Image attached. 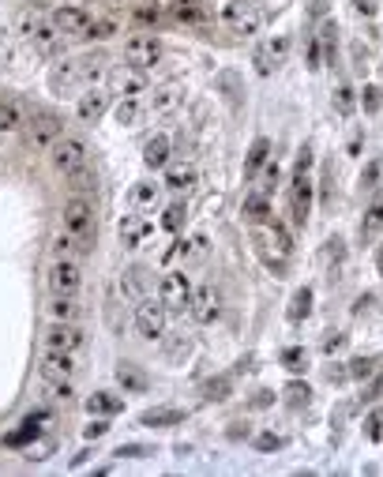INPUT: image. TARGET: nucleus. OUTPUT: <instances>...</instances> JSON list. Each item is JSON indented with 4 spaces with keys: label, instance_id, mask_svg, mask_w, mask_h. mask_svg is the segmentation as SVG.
I'll return each mask as SVG.
<instances>
[{
    "label": "nucleus",
    "instance_id": "603ef678",
    "mask_svg": "<svg viewBox=\"0 0 383 477\" xmlns=\"http://www.w3.org/2000/svg\"><path fill=\"white\" fill-rule=\"evenodd\" d=\"M147 455H154L147 444H124L121 451H117V459H147Z\"/></svg>",
    "mask_w": 383,
    "mask_h": 477
},
{
    "label": "nucleus",
    "instance_id": "4c0bfd02",
    "mask_svg": "<svg viewBox=\"0 0 383 477\" xmlns=\"http://www.w3.org/2000/svg\"><path fill=\"white\" fill-rule=\"evenodd\" d=\"M230 391H233V380L230 376H218V380H210L207 387H203V395H207L210 402H226Z\"/></svg>",
    "mask_w": 383,
    "mask_h": 477
},
{
    "label": "nucleus",
    "instance_id": "c03bdc74",
    "mask_svg": "<svg viewBox=\"0 0 383 477\" xmlns=\"http://www.w3.org/2000/svg\"><path fill=\"white\" fill-rule=\"evenodd\" d=\"M308 399H312V391L305 387V383H289V387H286V402L289 406H308Z\"/></svg>",
    "mask_w": 383,
    "mask_h": 477
},
{
    "label": "nucleus",
    "instance_id": "2f4dec72",
    "mask_svg": "<svg viewBox=\"0 0 383 477\" xmlns=\"http://www.w3.org/2000/svg\"><path fill=\"white\" fill-rule=\"evenodd\" d=\"M203 256H207V233H195V237H188V241L180 245V259L184 263H195Z\"/></svg>",
    "mask_w": 383,
    "mask_h": 477
},
{
    "label": "nucleus",
    "instance_id": "ddd939ff",
    "mask_svg": "<svg viewBox=\"0 0 383 477\" xmlns=\"http://www.w3.org/2000/svg\"><path fill=\"white\" fill-rule=\"evenodd\" d=\"M42 342H45V350H60V353H75V350H83V335L68 323V320H57L45 335H42Z\"/></svg>",
    "mask_w": 383,
    "mask_h": 477
},
{
    "label": "nucleus",
    "instance_id": "5fc2aeb1",
    "mask_svg": "<svg viewBox=\"0 0 383 477\" xmlns=\"http://www.w3.org/2000/svg\"><path fill=\"white\" fill-rule=\"evenodd\" d=\"M184 353H188V342H184V338H173V342H169V350H166L169 361H180Z\"/></svg>",
    "mask_w": 383,
    "mask_h": 477
},
{
    "label": "nucleus",
    "instance_id": "0e129e2a",
    "mask_svg": "<svg viewBox=\"0 0 383 477\" xmlns=\"http://www.w3.org/2000/svg\"><path fill=\"white\" fill-rule=\"evenodd\" d=\"M376 271H379V278H383V245L376 248Z\"/></svg>",
    "mask_w": 383,
    "mask_h": 477
},
{
    "label": "nucleus",
    "instance_id": "72a5a7b5",
    "mask_svg": "<svg viewBox=\"0 0 383 477\" xmlns=\"http://www.w3.org/2000/svg\"><path fill=\"white\" fill-rule=\"evenodd\" d=\"M49 316L53 320H75V301L72 297H64V294H53V304H49Z\"/></svg>",
    "mask_w": 383,
    "mask_h": 477
},
{
    "label": "nucleus",
    "instance_id": "49530a36",
    "mask_svg": "<svg viewBox=\"0 0 383 477\" xmlns=\"http://www.w3.org/2000/svg\"><path fill=\"white\" fill-rule=\"evenodd\" d=\"M256 447H259V451H279V447H286V436H279V432H259L256 436Z\"/></svg>",
    "mask_w": 383,
    "mask_h": 477
},
{
    "label": "nucleus",
    "instance_id": "bf43d9fd",
    "mask_svg": "<svg viewBox=\"0 0 383 477\" xmlns=\"http://www.w3.org/2000/svg\"><path fill=\"white\" fill-rule=\"evenodd\" d=\"M353 8H357L361 16H376V0H353Z\"/></svg>",
    "mask_w": 383,
    "mask_h": 477
},
{
    "label": "nucleus",
    "instance_id": "3c124183",
    "mask_svg": "<svg viewBox=\"0 0 383 477\" xmlns=\"http://www.w3.org/2000/svg\"><path fill=\"white\" fill-rule=\"evenodd\" d=\"M274 184H279V162H267V169H263V184H259V192H263V195H271V192H274Z\"/></svg>",
    "mask_w": 383,
    "mask_h": 477
},
{
    "label": "nucleus",
    "instance_id": "58836bf2",
    "mask_svg": "<svg viewBox=\"0 0 383 477\" xmlns=\"http://www.w3.org/2000/svg\"><path fill=\"white\" fill-rule=\"evenodd\" d=\"M282 365L289 368V373H305V368H308V353L301 346H289V350H282Z\"/></svg>",
    "mask_w": 383,
    "mask_h": 477
},
{
    "label": "nucleus",
    "instance_id": "37998d69",
    "mask_svg": "<svg viewBox=\"0 0 383 477\" xmlns=\"http://www.w3.org/2000/svg\"><path fill=\"white\" fill-rule=\"evenodd\" d=\"M372 373H376V361H372V357H353V361H350V376H353V380H368Z\"/></svg>",
    "mask_w": 383,
    "mask_h": 477
},
{
    "label": "nucleus",
    "instance_id": "6e6552de",
    "mask_svg": "<svg viewBox=\"0 0 383 477\" xmlns=\"http://www.w3.org/2000/svg\"><path fill=\"white\" fill-rule=\"evenodd\" d=\"M49 151H53V166H57L60 173H72V169L87 166V143L79 136H60Z\"/></svg>",
    "mask_w": 383,
    "mask_h": 477
},
{
    "label": "nucleus",
    "instance_id": "39448f33",
    "mask_svg": "<svg viewBox=\"0 0 383 477\" xmlns=\"http://www.w3.org/2000/svg\"><path fill=\"white\" fill-rule=\"evenodd\" d=\"M192 282H188V274L184 271H177V274H166L162 278V286H158V301L166 304L169 312H184L192 304Z\"/></svg>",
    "mask_w": 383,
    "mask_h": 477
},
{
    "label": "nucleus",
    "instance_id": "7ed1b4c3",
    "mask_svg": "<svg viewBox=\"0 0 383 477\" xmlns=\"http://www.w3.org/2000/svg\"><path fill=\"white\" fill-rule=\"evenodd\" d=\"M102 64H105V60H95V57L60 64V68H53L49 87H53V90H64V87H75V83H95V79H102V72H105Z\"/></svg>",
    "mask_w": 383,
    "mask_h": 477
},
{
    "label": "nucleus",
    "instance_id": "a19ab883",
    "mask_svg": "<svg viewBox=\"0 0 383 477\" xmlns=\"http://www.w3.org/2000/svg\"><path fill=\"white\" fill-rule=\"evenodd\" d=\"M131 203L136 207H154L158 203V184H136V188H131Z\"/></svg>",
    "mask_w": 383,
    "mask_h": 477
},
{
    "label": "nucleus",
    "instance_id": "1a4fd4ad",
    "mask_svg": "<svg viewBox=\"0 0 383 477\" xmlns=\"http://www.w3.org/2000/svg\"><path fill=\"white\" fill-rule=\"evenodd\" d=\"M49 19H53V26H57L60 34H68V38H87L90 31H95V19H90L83 8H72V4L53 8Z\"/></svg>",
    "mask_w": 383,
    "mask_h": 477
},
{
    "label": "nucleus",
    "instance_id": "7c9ffc66",
    "mask_svg": "<svg viewBox=\"0 0 383 477\" xmlns=\"http://www.w3.org/2000/svg\"><path fill=\"white\" fill-rule=\"evenodd\" d=\"M383 230V188L376 192V200H372V207H368V218H365V226H361V233L365 237H372V233H379Z\"/></svg>",
    "mask_w": 383,
    "mask_h": 477
},
{
    "label": "nucleus",
    "instance_id": "b1692460",
    "mask_svg": "<svg viewBox=\"0 0 383 477\" xmlns=\"http://www.w3.org/2000/svg\"><path fill=\"white\" fill-rule=\"evenodd\" d=\"M184 414L173 406H158V409H147V414L139 417V425H147V429H166V425H180Z\"/></svg>",
    "mask_w": 383,
    "mask_h": 477
},
{
    "label": "nucleus",
    "instance_id": "4d7b16f0",
    "mask_svg": "<svg viewBox=\"0 0 383 477\" xmlns=\"http://www.w3.org/2000/svg\"><path fill=\"white\" fill-rule=\"evenodd\" d=\"M105 429H109L105 421H90V425L83 429V436H87V440H98V436H105Z\"/></svg>",
    "mask_w": 383,
    "mask_h": 477
},
{
    "label": "nucleus",
    "instance_id": "412c9836",
    "mask_svg": "<svg viewBox=\"0 0 383 477\" xmlns=\"http://www.w3.org/2000/svg\"><path fill=\"white\" fill-rule=\"evenodd\" d=\"M90 248H95L90 241H83V237H75V233L64 230L57 237V245H53V256H57V259H75V256H83V252H90Z\"/></svg>",
    "mask_w": 383,
    "mask_h": 477
},
{
    "label": "nucleus",
    "instance_id": "f8f14e48",
    "mask_svg": "<svg viewBox=\"0 0 383 477\" xmlns=\"http://www.w3.org/2000/svg\"><path fill=\"white\" fill-rule=\"evenodd\" d=\"M83 286V271H79L75 259H57L49 271V289L53 294H64V297H75V289Z\"/></svg>",
    "mask_w": 383,
    "mask_h": 477
},
{
    "label": "nucleus",
    "instance_id": "2eb2a0df",
    "mask_svg": "<svg viewBox=\"0 0 383 477\" xmlns=\"http://www.w3.org/2000/svg\"><path fill=\"white\" fill-rule=\"evenodd\" d=\"M218 309H222V301H218V294H215V286H200V289L192 294L188 312H192L195 323H210V320L218 316Z\"/></svg>",
    "mask_w": 383,
    "mask_h": 477
},
{
    "label": "nucleus",
    "instance_id": "ea45409f",
    "mask_svg": "<svg viewBox=\"0 0 383 477\" xmlns=\"http://www.w3.org/2000/svg\"><path fill=\"white\" fill-rule=\"evenodd\" d=\"M192 181H195V169L192 166H173V169H169V177H166L169 188H188Z\"/></svg>",
    "mask_w": 383,
    "mask_h": 477
},
{
    "label": "nucleus",
    "instance_id": "a878e982",
    "mask_svg": "<svg viewBox=\"0 0 383 477\" xmlns=\"http://www.w3.org/2000/svg\"><path fill=\"white\" fill-rule=\"evenodd\" d=\"M117 380H121V387H124V391H131V395H143V391L151 387L147 373H139L136 365H117Z\"/></svg>",
    "mask_w": 383,
    "mask_h": 477
},
{
    "label": "nucleus",
    "instance_id": "864d4df0",
    "mask_svg": "<svg viewBox=\"0 0 383 477\" xmlns=\"http://www.w3.org/2000/svg\"><path fill=\"white\" fill-rule=\"evenodd\" d=\"M218 83L226 87V98H230V105H237V102H241V95H237V75H233V72H222V75H218Z\"/></svg>",
    "mask_w": 383,
    "mask_h": 477
},
{
    "label": "nucleus",
    "instance_id": "20e7f679",
    "mask_svg": "<svg viewBox=\"0 0 383 477\" xmlns=\"http://www.w3.org/2000/svg\"><path fill=\"white\" fill-rule=\"evenodd\" d=\"M222 23L237 34H256L263 26V11L256 4H248V0H230V4L222 8Z\"/></svg>",
    "mask_w": 383,
    "mask_h": 477
},
{
    "label": "nucleus",
    "instance_id": "4be33fe9",
    "mask_svg": "<svg viewBox=\"0 0 383 477\" xmlns=\"http://www.w3.org/2000/svg\"><path fill=\"white\" fill-rule=\"evenodd\" d=\"M267 162H271V139H256L252 147H248V158H244V177H256L259 169H267Z\"/></svg>",
    "mask_w": 383,
    "mask_h": 477
},
{
    "label": "nucleus",
    "instance_id": "bb28decb",
    "mask_svg": "<svg viewBox=\"0 0 383 477\" xmlns=\"http://www.w3.org/2000/svg\"><path fill=\"white\" fill-rule=\"evenodd\" d=\"M151 233V226L143 222L139 215H124V222H121V241L128 245V248H139V241Z\"/></svg>",
    "mask_w": 383,
    "mask_h": 477
},
{
    "label": "nucleus",
    "instance_id": "052dcab7",
    "mask_svg": "<svg viewBox=\"0 0 383 477\" xmlns=\"http://www.w3.org/2000/svg\"><path fill=\"white\" fill-rule=\"evenodd\" d=\"M308 68H312V72L323 68V64H320V42H312V49H308Z\"/></svg>",
    "mask_w": 383,
    "mask_h": 477
},
{
    "label": "nucleus",
    "instance_id": "dca6fc26",
    "mask_svg": "<svg viewBox=\"0 0 383 477\" xmlns=\"http://www.w3.org/2000/svg\"><path fill=\"white\" fill-rule=\"evenodd\" d=\"M109 83H113V90H117L121 98H139L143 90H147L143 68H121V72H113V75H109Z\"/></svg>",
    "mask_w": 383,
    "mask_h": 477
},
{
    "label": "nucleus",
    "instance_id": "e433bc0d",
    "mask_svg": "<svg viewBox=\"0 0 383 477\" xmlns=\"http://www.w3.org/2000/svg\"><path fill=\"white\" fill-rule=\"evenodd\" d=\"M177 19L200 23V19H207V8L200 4V0H177Z\"/></svg>",
    "mask_w": 383,
    "mask_h": 477
},
{
    "label": "nucleus",
    "instance_id": "6e6d98bb",
    "mask_svg": "<svg viewBox=\"0 0 383 477\" xmlns=\"http://www.w3.org/2000/svg\"><path fill=\"white\" fill-rule=\"evenodd\" d=\"M271 237H274V245H279V252L286 256V252H289V233L282 226H271Z\"/></svg>",
    "mask_w": 383,
    "mask_h": 477
},
{
    "label": "nucleus",
    "instance_id": "e2e57ef3",
    "mask_svg": "<svg viewBox=\"0 0 383 477\" xmlns=\"http://www.w3.org/2000/svg\"><path fill=\"white\" fill-rule=\"evenodd\" d=\"M350 373H342V368H327V380H331V383H338V380H346Z\"/></svg>",
    "mask_w": 383,
    "mask_h": 477
},
{
    "label": "nucleus",
    "instance_id": "f03ea898",
    "mask_svg": "<svg viewBox=\"0 0 383 477\" xmlns=\"http://www.w3.org/2000/svg\"><path fill=\"white\" fill-rule=\"evenodd\" d=\"M16 26H19V38L26 45H31L34 53H57L60 49V31L53 26V19H45V16H38L34 8H23L19 16H16Z\"/></svg>",
    "mask_w": 383,
    "mask_h": 477
},
{
    "label": "nucleus",
    "instance_id": "4468645a",
    "mask_svg": "<svg viewBox=\"0 0 383 477\" xmlns=\"http://www.w3.org/2000/svg\"><path fill=\"white\" fill-rule=\"evenodd\" d=\"M72 376H75V357L60 353V350H45V357H42V380L60 383V380H72Z\"/></svg>",
    "mask_w": 383,
    "mask_h": 477
},
{
    "label": "nucleus",
    "instance_id": "473e14b6",
    "mask_svg": "<svg viewBox=\"0 0 383 477\" xmlns=\"http://www.w3.org/2000/svg\"><path fill=\"white\" fill-rule=\"evenodd\" d=\"M23 124V105L19 102H0V132H11Z\"/></svg>",
    "mask_w": 383,
    "mask_h": 477
},
{
    "label": "nucleus",
    "instance_id": "f3484780",
    "mask_svg": "<svg viewBox=\"0 0 383 477\" xmlns=\"http://www.w3.org/2000/svg\"><path fill=\"white\" fill-rule=\"evenodd\" d=\"M105 109H109V95H105V90H87V95L79 98V105H75L79 121H87V124H95Z\"/></svg>",
    "mask_w": 383,
    "mask_h": 477
},
{
    "label": "nucleus",
    "instance_id": "423d86ee",
    "mask_svg": "<svg viewBox=\"0 0 383 477\" xmlns=\"http://www.w3.org/2000/svg\"><path fill=\"white\" fill-rule=\"evenodd\" d=\"M64 230L95 245V207H90L87 200H79V195L68 200L64 203Z\"/></svg>",
    "mask_w": 383,
    "mask_h": 477
},
{
    "label": "nucleus",
    "instance_id": "c85d7f7f",
    "mask_svg": "<svg viewBox=\"0 0 383 477\" xmlns=\"http://www.w3.org/2000/svg\"><path fill=\"white\" fill-rule=\"evenodd\" d=\"M64 181H68V188L79 195V192H95V169L90 166H79V169H72V173H64Z\"/></svg>",
    "mask_w": 383,
    "mask_h": 477
},
{
    "label": "nucleus",
    "instance_id": "aec40b11",
    "mask_svg": "<svg viewBox=\"0 0 383 477\" xmlns=\"http://www.w3.org/2000/svg\"><path fill=\"white\" fill-rule=\"evenodd\" d=\"M121 294L131 301V304H139L143 297H147V271L143 267H131L121 274Z\"/></svg>",
    "mask_w": 383,
    "mask_h": 477
},
{
    "label": "nucleus",
    "instance_id": "f257e3e1",
    "mask_svg": "<svg viewBox=\"0 0 383 477\" xmlns=\"http://www.w3.org/2000/svg\"><path fill=\"white\" fill-rule=\"evenodd\" d=\"M308 215H312V151L301 147L293 181H289V218H293V226H305Z\"/></svg>",
    "mask_w": 383,
    "mask_h": 477
},
{
    "label": "nucleus",
    "instance_id": "0eeeda50",
    "mask_svg": "<svg viewBox=\"0 0 383 477\" xmlns=\"http://www.w3.org/2000/svg\"><path fill=\"white\" fill-rule=\"evenodd\" d=\"M158 57H162V42H158L154 34H136V38L124 42V60L131 64V68L147 72L151 64H158Z\"/></svg>",
    "mask_w": 383,
    "mask_h": 477
},
{
    "label": "nucleus",
    "instance_id": "a18cd8bd",
    "mask_svg": "<svg viewBox=\"0 0 383 477\" xmlns=\"http://www.w3.org/2000/svg\"><path fill=\"white\" fill-rule=\"evenodd\" d=\"M263 45H267V53H271V64L279 68V64L286 60V53H289V38H286V34H279L274 42H263Z\"/></svg>",
    "mask_w": 383,
    "mask_h": 477
},
{
    "label": "nucleus",
    "instance_id": "13d9d810",
    "mask_svg": "<svg viewBox=\"0 0 383 477\" xmlns=\"http://www.w3.org/2000/svg\"><path fill=\"white\" fill-rule=\"evenodd\" d=\"M379 395H383V376H379V380L372 383V387H368V391H365V399H361V402H376V399H379Z\"/></svg>",
    "mask_w": 383,
    "mask_h": 477
},
{
    "label": "nucleus",
    "instance_id": "c9c22d12",
    "mask_svg": "<svg viewBox=\"0 0 383 477\" xmlns=\"http://www.w3.org/2000/svg\"><path fill=\"white\" fill-rule=\"evenodd\" d=\"M320 45L327 49V60L335 64V45H338V23L335 19H323V26H320Z\"/></svg>",
    "mask_w": 383,
    "mask_h": 477
},
{
    "label": "nucleus",
    "instance_id": "cd10ccee",
    "mask_svg": "<svg viewBox=\"0 0 383 477\" xmlns=\"http://www.w3.org/2000/svg\"><path fill=\"white\" fill-rule=\"evenodd\" d=\"M308 312H312V289H308V286H301L297 294L289 297V309H286V316H289V323H301Z\"/></svg>",
    "mask_w": 383,
    "mask_h": 477
},
{
    "label": "nucleus",
    "instance_id": "09e8293b",
    "mask_svg": "<svg viewBox=\"0 0 383 477\" xmlns=\"http://www.w3.org/2000/svg\"><path fill=\"white\" fill-rule=\"evenodd\" d=\"M335 109H338L342 117L353 113V90H350V87H338V90H335Z\"/></svg>",
    "mask_w": 383,
    "mask_h": 477
},
{
    "label": "nucleus",
    "instance_id": "a211bd4d",
    "mask_svg": "<svg viewBox=\"0 0 383 477\" xmlns=\"http://www.w3.org/2000/svg\"><path fill=\"white\" fill-rule=\"evenodd\" d=\"M177 105H180V87H177V83H169V87H158L154 95H151L147 113H151V117H166V113H173Z\"/></svg>",
    "mask_w": 383,
    "mask_h": 477
},
{
    "label": "nucleus",
    "instance_id": "de8ad7c7",
    "mask_svg": "<svg viewBox=\"0 0 383 477\" xmlns=\"http://www.w3.org/2000/svg\"><path fill=\"white\" fill-rule=\"evenodd\" d=\"M365 436H368V440H383V409H376V414L365 417Z\"/></svg>",
    "mask_w": 383,
    "mask_h": 477
},
{
    "label": "nucleus",
    "instance_id": "9d476101",
    "mask_svg": "<svg viewBox=\"0 0 383 477\" xmlns=\"http://www.w3.org/2000/svg\"><path fill=\"white\" fill-rule=\"evenodd\" d=\"M166 304L162 301H151V297H143L139 301V309H136V327H139V335L143 338H162L166 335Z\"/></svg>",
    "mask_w": 383,
    "mask_h": 477
},
{
    "label": "nucleus",
    "instance_id": "79ce46f5",
    "mask_svg": "<svg viewBox=\"0 0 383 477\" xmlns=\"http://www.w3.org/2000/svg\"><path fill=\"white\" fill-rule=\"evenodd\" d=\"M184 215H188V210H184V203H173V207H166V215H162V226H166L169 233H177V230L184 226Z\"/></svg>",
    "mask_w": 383,
    "mask_h": 477
},
{
    "label": "nucleus",
    "instance_id": "8fccbe9b",
    "mask_svg": "<svg viewBox=\"0 0 383 477\" xmlns=\"http://www.w3.org/2000/svg\"><path fill=\"white\" fill-rule=\"evenodd\" d=\"M361 102H365V113H376V109H379V102H383V90L368 83V87H365V95H361Z\"/></svg>",
    "mask_w": 383,
    "mask_h": 477
},
{
    "label": "nucleus",
    "instance_id": "6ab92c4d",
    "mask_svg": "<svg viewBox=\"0 0 383 477\" xmlns=\"http://www.w3.org/2000/svg\"><path fill=\"white\" fill-rule=\"evenodd\" d=\"M45 421H49V414H45V409H38V414H31V417H26L23 425H19L16 432H11L4 444H8V447H23V444H31L34 436L42 432V425H45Z\"/></svg>",
    "mask_w": 383,
    "mask_h": 477
},
{
    "label": "nucleus",
    "instance_id": "c756f323",
    "mask_svg": "<svg viewBox=\"0 0 383 477\" xmlns=\"http://www.w3.org/2000/svg\"><path fill=\"white\" fill-rule=\"evenodd\" d=\"M244 215L252 218V222H267V218H271L267 195H263V192H252V195H248V200H244Z\"/></svg>",
    "mask_w": 383,
    "mask_h": 477
},
{
    "label": "nucleus",
    "instance_id": "393cba45",
    "mask_svg": "<svg viewBox=\"0 0 383 477\" xmlns=\"http://www.w3.org/2000/svg\"><path fill=\"white\" fill-rule=\"evenodd\" d=\"M166 162H169V139L166 136L147 139V147H143V166H147V169H162Z\"/></svg>",
    "mask_w": 383,
    "mask_h": 477
},
{
    "label": "nucleus",
    "instance_id": "f704fd0d",
    "mask_svg": "<svg viewBox=\"0 0 383 477\" xmlns=\"http://www.w3.org/2000/svg\"><path fill=\"white\" fill-rule=\"evenodd\" d=\"M139 117H143L139 98H121V105H117V124H136Z\"/></svg>",
    "mask_w": 383,
    "mask_h": 477
},
{
    "label": "nucleus",
    "instance_id": "5701e85b",
    "mask_svg": "<svg viewBox=\"0 0 383 477\" xmlns=\"http://www.w3.org/2000/svg\"><path fill=\"white\" fill-rule=\"evenodd\" d=\"M87 409H90V417H109V414H121L124 409V399H117V395H109V391H95L87 399Z\"/></svg>",
    "mask_w": 383,
    "mask_h": 477
},
{
    "label": "nucleus",
    "instance_id": "680f3d73",
    "mask_svg": "<svg viewBox=\"0 0 383 477\" xmlns=\"http://www.w3.org/2000/svg\"><path fill=\"white\" fill-rule=\"evenodd\" d=\"M342 346H346V335H335V338H327V342H323V350H327V353H335V350H342Z\"/></svg>",
    "mask_w": 383,
    "mask_h": 477
},
{
    "label": "nucleus",
    "instance_id": "9b49d317",
    "mask_svg": "<svg viewBox=\"0 0 383 477\" xmlns=\"http://www.w3.org/2000/svg\"><path fill=\"white\" fill-rule=\"evenodd\" d=\"M26 136H31V143L38 151H45L53 147V143L60 139V117L57 113H45V109H38L31 121H26Z\"/></svg>",
    "mask_w": 383,
    "mask_h": 477
}]
</instances>
